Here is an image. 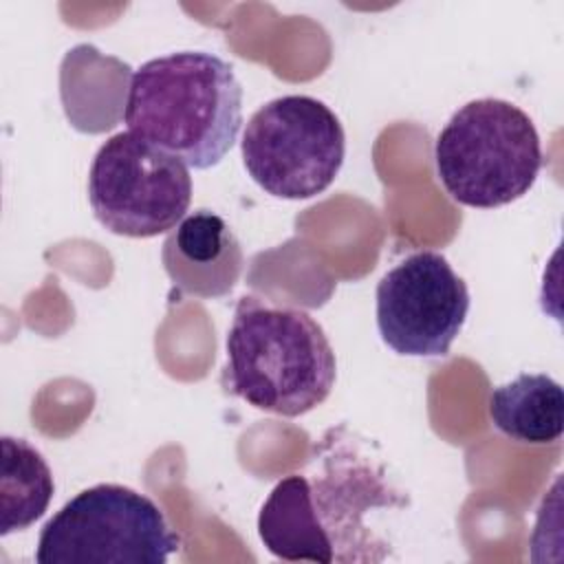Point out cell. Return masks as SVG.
Instances as JSON below:
<instances>
[{
	"label": "cell",
	"instance_id": "9c48e42d",
	"mask_svg": "<svg viewBox=\"0 0 564 564\" xmlns=\"http://www.w3.org/2000/svg\"><path fill=\"white\" fill-rule=\"evenodd\" d=\"M161 262L172 284L194 297L216 300L234 291L245 256L229 223L212 209L187 214L161 247Z\"/></svg>",
	"mask_w": 564,
	"mask_h": 564
},
{
	"label": "cell",
	"instance_id": "7c38bea8",
	"mask_svg": "<svg viewBox=\"0 0 564 564\" xmlns=\"http://www.w3.org/2000/svg\"><path fill=\"white\" fill-rule=\"evenodd\" d=\"M55 491L44 456L24 438L2 436L0 476V535L29 529L44 516Z\"/></svg>",
	"mask_w": 564,
	"mask_h": 564
},
{
	"label": "cell",
	"instance_id": "30bf717a",
	"mask_svg": "<svg viewBox=\"0 0 564 564\" xmlns=\"http://www.w3.org/2000/svg\"><path fill=\"white\" fill-rule=\"evenodd\" d=\"M258 535L280 560L335 562L333 542L313 505L311 482L302 474H291L271 489L258 513Z\"/></svg>",
	"mask_w": 564,
	"mask_h": 564
},
{
	"label": "cell",
	"instance_id": "8992f818",
	"mask_svg": "<svg viewBox=\"0 0 564 564\" xmlns=\"http://www.w3.org/2000/svg\"><path fill=\"white\" fill-rule=\"evenodd\" d=\"M88 203L110 234L152 238L172 231L192 203L189 167L128 130L117 132L90 163Z\"/></svg>",
	"mask_w": 564,
	"mask_h": 564
},
{
	"label": "cell",
	"instance_id": "8fae6325",
	"mask_svg": "<svg viewBox=\"0 0 564 564\" xmlns=\"http://www.w3.org/2000/svg\"><path fill=\"white\" fill-rule=\"evenodd\" d=\"M489 419L505 436L520 443L560 441L564 432L562 386L544 372H522L491 390Z\"/></svg>",
	"mask_w": 564,
	"mask_h": 564
},
{
	"label": "cell",
	"instance_id": "5b68a950",
	"mask_svg": "<svg viewBox=\"0 0 564 564\" xmlns=\"http://www.w3.org/2000/svg\"><path fill=\"white\" fill-rule=\"evenodd\" d=\"M249 176L271 196L313 198L330 187L346 156L337 115L308 95H284L260 106L240 141Z\"/></svg>",
	"mask_w": 564,
	"mask_h": 564
},
{
	"label": "cell",
	"instance_id": "277c9868",
	"mask_svg": "<svg viewBox=\"0 0 564 564\" xmlns=\"http://www.w3.org/2000/svg\"><path fill=\"white\" fill-rule=\"evenodd\" d=\"M178 546V533L152 498L99 482L70 498L42 527L35 562L165 564Z\"/></svg>",
	"mask_w": 564,
	"mask_h": 564
},
{
	"label": "cell",
	"instance_id": "ba28073f",
	"mask_svg": "<svg viewBox=\"0 0 564 564\" xmlns=\"http://www.w3.org/2000/svg\"><path fill=\"white\" fill-rule=\"evenodd\" d=\"M311 494L317 518L333 542L335 562H381L375 549L386 555V544L370 535L364 516L375 507H397L405 500L379 469L355 456H326L322 476L311 482Z\"/></svg>",
	"mask_w": 564,
	"mask_h": 564
},
{
	"label": "cell",
	"instance_id": "6da1fadb",
	"mask_svg": "<svg viewBox=\"0 0 564 564\" xmlns=\"http://www.w3.org/2000/svg\"><path fill=\"white\" fill-rule=\"evenodd\" d=\"M123 121L187 167L209 170L238 139L242 88L234 66L214 53H167L132 73Z\"/></svg>",
	"mask_w": 564,
	"mask_h": 564
},
{
	"label": "cell",
	"instance_id": "52a82bcc",
	"mask_svg": "<svg viewBox=\"0 0 564 564\" xmlns=\"http://www.w3.org/2000/svg\"><path fill=\"white\" fill-rule=\"evenodd\" d=\"M386 346L408 357H445L465 326L469 291L436 251H416L390 269L375 293Z\"/></svg>",
	"mask_w": 564,
	"mask_h": 564
},
{
	"label": "cell",
	"instance_id": "7a4b0ae2",
	"mask_svg": "<svg viewBox=\"0 0 564 564\" xmlns=\"http://www.w3.org/2000/svg\"><path fill=\"white\" fill-rule=\"evenodd\" d=\"M223 386L249 405L302 416L322 405L337 379V359L324 328L300 308L238 300L227 330Z\"/></svg>",
	"mask_w": 564,
	"mask_h": 564
},
{
	"label": "cell",
	"instance_id": "3957f363",
	"mask_svg": "<svg viewBox=\"0 0 564 564\" xmlns=\"http://www.w3.org/2000/svg\"><path fill=\"white\" fill-rule=\"evenodd\" d=\"M434 161L443 187L456 203L494 209L533 187L542 170V145L522 108L485 97L449 117L436 137Z\"/></svg>",
	"mask_w": 564,
	"mask_h": 564
}]
</instances>
